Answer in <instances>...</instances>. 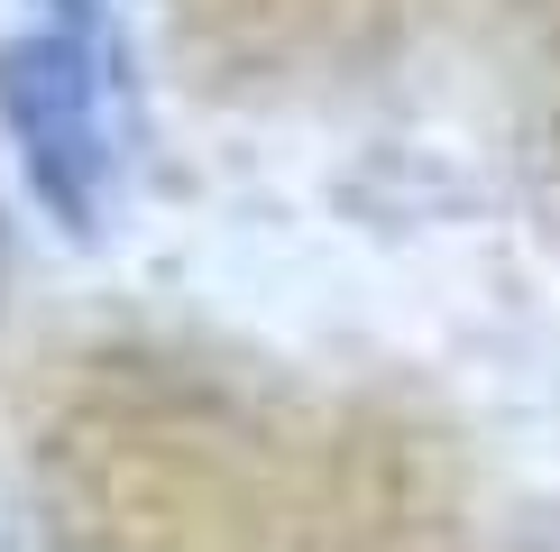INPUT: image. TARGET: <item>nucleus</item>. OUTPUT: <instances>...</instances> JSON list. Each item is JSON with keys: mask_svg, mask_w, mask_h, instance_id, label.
Listing matches in <instances>:
<instances>
[{"mask_svg": "<svg viewBox=\"0 0 560 552\" xmlns=\"http://www.w3.org/2000/svg\"><path fill=\"white\" fill-rule=\"evenodd\" d=\"M129 92L138 74L110 0H19V28H0V148L28 203L74 240H92L120 194Z\"/></svg>", "mask_w": 560, "mask_h": 552, "instance_id": "nucleus-1", "label": "nucleus"}, {"mask_svg": "<svg viewBox=\"0 0 560 552\" xmlns=\"http://www.w3.org/2000/svg\"><path fill=\"white\" fill-rule=\"evenodd\" d=\"M0 276H10V221H0Z\"/></svg>", "mask_w": 560, "mask_h": 552, "instance_id": "nucleus-2", "label": "nucleus"}]
</instances>
